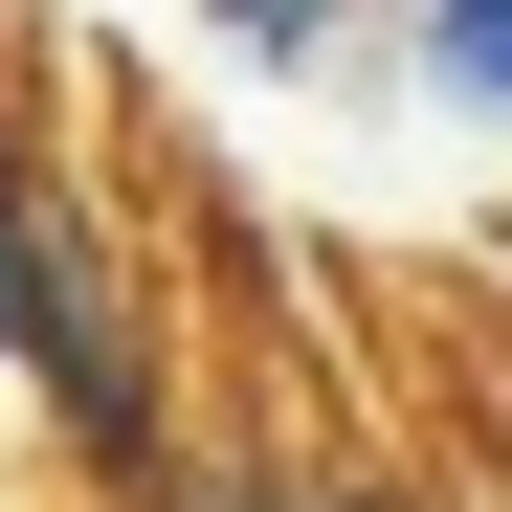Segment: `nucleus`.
<instances>
[{"label": "nucleus", "instance_id": "39448f33", "mask_svg": "<svg viewBox=\"0 0 512 512\" xmlns=\"http://www.w3.org/2000/svg\"><path fill=\"white\" fill-rule=\"evenodd\" d=\"M201 23H223L245 67H290V90H312V67H334V0H201Z\"/></svg>", "mask_w": 512, "mask_h": 512}, {"label": "nucleus", "instance_id": "20e7f679", "mask_svg": "<svg viewBox=\"0 0 512 512\" xmlns=\"http://www.w3.org/2000/svg\"><path fill=\"white\" fill-rule=\"evenodd\" d=\"M268 512H446V490H401V468H357V446H268Z\"/></svg>", "mask_w": 512, "mask_h": 512}, {"label": "nucleus", "instance_id": "f03ea898", "mask_svg": "<svg viewBox=\"0 0 512 512\" xmlns=\"http://www.w3.org/2000/svg\"><path fill=\"white\" fill-rule=\"evenodd\" d=\"M23 312H45V134L0 112V379H23Z\"/></svg>", "mask_w": 512, "mask_h": 512}, {"label": "nucleus", "instance_id": "7ed1b4c3", "mask_svg": "<svg viewBox=\"0 0 512 512\" xmlns=\"http://www.w3.org/2000/svg\"><path fill=\"white\" fill-rule=\"evenodd\" d=\"M134 512H268V423H179V468H156Z\"/></svg>", "mask_w": 512, "mask_h": 512}, {"label": "nucleus", "instance_id": "f257e3e1", "mask_svg": "<svg viewBox=\"0 0 512 512\" xmlns=\"http://www.w3.org/2000/svg\"><path fill=\"white\" fill-rule=\"evenodd\" d=\"M379 90L490 134V112H512V0H401V67H379Z\"/></svg>", "mask_w": 512, "mask_h": 512}]
</instances>
